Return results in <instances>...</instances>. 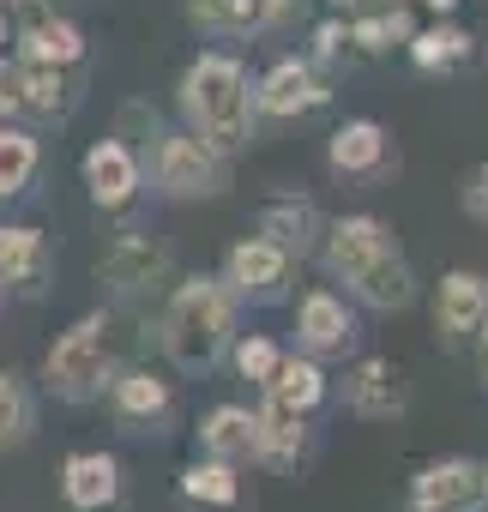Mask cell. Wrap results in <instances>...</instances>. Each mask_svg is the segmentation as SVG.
<instances>
[{"label":"cell","mask_w":488,"mask_h":512,"mask_svg":"<svg viewBox=\"0 0 488 512\" xmlns=\"http://www.w3.org/2000/svg\"><path fill=\"white\" fill-rule=\"evenodd\" d=\"M241 332V296L217 272L175 278L157 314V350L175 374H211L229 362V344Z\"/></svg>","instance_id":"1"},{"label":"cell","mask_w":488,"mask_h":512,"mask_svg":"<svg viewBox=\"0 0 488 512\" xmlns=\"http://www.w3.org/2000/svg\"><path fill=\"white\" fill-rule=\"evenodd\" d=\"M175 109H181V127L199 133L211 151L223 157H241L260 133V109H254V73L241 67L229 49H205L181 67L175 79Z\"/></svg>","instance_id":"2"},{"label":"cell","mask_w":488,"mask_h":512,"mask_svg":"<svg viewBox=\"0 0 488 512\" xmlns=\"http://www.w3.org/2000/svg\"><path fill=\"white\" fill-rule=\"evenodd\" d=\"M115 374H121V344H115V314H103V308H91L67 332H55V344L43 356V386L61 404L103 398Z\"/></svg>","instance_id":"3"},{"label":"cell","mask_w":488,"mask_h":512,"mask_svg":"<svg viewBox=\"0 0 488 512\" xmlns=\"http://www.w3.org/2000/svg\"><path fill=\"white\" fill-rule=\"evenodd\" d=\"M145 181L157 199L169 205H193V199H217L229 187V157L211 151L199 133L187 127H157V139L145 145Z\"/></svg>","instance_id":"4"},{"label":"cell","mask_w":488,"mask_h":512,"mask_svg":"<svg viewBox=\"0 0 488 512\" xmlns=\"http://www.w3.org/2000/svg\"><path fill=\"white\" fill-rule=\"evenodd\" d=\"M97 284L115 302H145V296H169L175 284V253L163 235L151 229H121L103 253H97Z\"/></svg>","instance_id":"5"},{"label":"cell","mask_w":488,"mask_h":512,"mask_svg":"<svg viewBox=\"0 0 488 512\" xmlns=\"http://www.w3.org/2000/svg\"><path fill=\"white\" fill-rule=\"evenodd\" d=\"M296 350L320 356V362H350L362 350V314L356 296H338L332 284L302 290L296 302Z\"/></svg>","instance_id":"6"},{"label":"cell","mask_w":488,"mask_h":512,"mask_svg":"<svg viewBox=\"0 0 488 512\" xmlns=\"http://www.w3.org/2000/svg\"><path fill=\"white\" fill-rule=\"evenodd\" d=\"M290 272H296V253L290 247H278L272 235H235L229 247H223V266H217V278L241 296V302H278L284 290H290Z\"/></svg>","instance_id":"7"},{"label":"cell","mask_w":488,"mask_h":512,"mask_svg":"<svg viewBox=\"0 0 488 512\" xmlns=\"http://www.w3.org/2000/svg\"><path fill=\"white\" fill-rule=\"evenodd\" d=\"M326 103H332L326 67H314L308 55H278V61L254 79V109H260V121H302V115H320Z\"/></svg>","instance_id":"8"},{"label":"cell","mask_w":488,"mask_h":512,"mask_svg":"<svg viewBox=\"0 0 488 512\" xmlns=\"http://www.w3.org/2000/svg\"><path fill=\"white\" fill-rule=\"evenodd\" d=\"M326 169L338 181H362L368 187V181H386L398 169V145H392V133L374 115H350L344 127L326 133Z\"/></svg>","instance_id":"9"},{"label":"cell","mask_w":488,"mask_h":512,"mask_svg":"<svg viewBox=\"0 0 488 512\" xmlns=\"http://www.w3.org/2000/svg\"><path fill=\"white\" fill-rule=\"evenodd\" d=\"M79 181L97 211H127L145 193V151H133L121 133H109L79 157Z\"/></svg>","instance_id":"10"},{"label":"cell","mask_w":488,"mask_h":512,"mask_svg":"<svg viewBox=\"0 0 488 512\" xmlns=\"http://www.w3.org/2000/svg\"><path fill=\"white\" fill-rule=\"evenodd\" d=\"M410 512H482V458H428L416 476H410V494H404Z\"/></svg>","instance_id":"11"},{"label":"cell","mask_w":488,"mask_h":512,"mask_svg":"<svg viewBox=\"0 0 488 512\" xmlns=\"http://www.w3.org/2000/svg\"><path fill=\"white\" fill-rule=\"evenodd\" d=\"M392 247H398V229H392L386 217H374V211H350V217H332V223H326L320 266H326L338 284H350L362 266H374L380 253H392Z\"/></svg>","instance_id":"12"},{"label":"cell","mask_w":488,"mask_h":512,"mask_svg":"<svg viewBox=\"0 0 488 512\" xmlns=\"http://www.w3.org/2000/svg\"><path fill=\"white\" fill-rule=\"evenodd\" d=\"M344 410L362 422H398L410 410V380L386 356H356L344 368Z\"/></svg>","instance_id":"13"},{"label":"cell","mask_w":488,"mask_h":512,"mask_svg":"<svg viewBox=\"0 0 488 512\" xmlns=\"http://www.w3.org/2000/svg\"><path fill=\"white\" fill-rule=\"evenodd\" d=\"M55 488H61V506L67 512H115L121 506V488H127L121 482V458L103 452V446H79V452L61 458Z\"/></svg>","instance_id":"14"},{"label":"cell","mask_w":488,"mask_h":512,"mask_svg":"<svg viewBox=\"0 0 488 512\" xmlns=\"http://www.w3.org/2000/svg\"><path fill=\"white\" fill-rule=\"evenodd\" d=\"M109 416L127 428V434H157L169 416H175V386L157 374V368H127L121 362V374L109 380Z\"/></svg>","instance_id":"15"},{"label":"cell","mask_w":488,"mask_h":512,"mask_svg":"<svg viewBox=\"0 0 488 512\" xmlns=\"http://www.w3.org/2000/svg\"><path fill=\"white\" fill-rule=\"evenodd\" d=\"M434 332L446 344H470L488 332V272H470V266H452L440 284H434Z\"/></svg>","instance_id":"16"},{"label":"cell","mask_w":488,"mask_h":512,"mask_svg":"<svg viewBox=\"0 0 488 512\" xmlns=\"http://www.w3.org/2000/svg\"><path fill=\"white\" fill-rule=\"evenodd\" d=\"M326 223H332V217H326L308 193H278V199H266V205H260V217H254V229H260V235H272L278 247H290L296 260H314V253H320Z\"/></svg>","instance_id":"17"},{"label":"cell","mask_w":488,"mask_h":512,"mask_svg":"<svg viewBox=\"0 0 488 512\" xmlns=\"http://www.w3.org/2000/svg\"><path fill=\"white\" fill-rule=\"evenodd\" d=\"M193 446L229 464H260V410L248 404H211L193 422Z\"/></svg>","instance_id":"18"},{"label":"cell","mask_w":488,"mask_h":512,"mask_svg":"<svg viewBox=\"0 0 488 512\" xmlns=\"http://www.w3.org/2000/svg\"><path fill=\"white\" fill-rule=\"evenodd\" d=\"M344 290L356 296V308H374V314H404V308L416 302V272H410V260H404V247H392V253H380L374 266H362Z\"/></svg>","instance_id":"19"},{"label":"cell","mask_w":488,"mask_h":512,"mask_svg":"<svg viewBox=\"0 0 488 512\" xmlns=\"http://www.w3.org/2000/svg\"><path fill=\"white\" fill-rule=\"evenodd\" d=\"M260 392H266V404H278V410L314 416V410L332 398V380H326V362H320V356H308V350H290V356L278 362V374H272Z\"/></svg>","instance_id":"20"},{"label":"cell","mask_w":488,"mask_h":512,"mask_svg":"<svg viewBox=\"0 0 488 512\" xmlns=\"http://www.w3.org/2000/svg\"><path fill=\"white\" fill-rule=\"evenodd\" d=\"M175 494L199 512H235L241 506V464L229 458H211V452H193L175 476Z\"/></svg>","instance_id":"21"},{"label":"cell","mask_w":488,"mask_h":512,"mask_svg":"<svg viewBox=\"0 0 488 512\" xmlns=\"http://www.w3.org/2000/svg\"><path fill=\"white\" fill-rule=\"evenodd\" d=\"M404 55H410L416 73L446 79V73H458V67L476 61V37L464 25H452V19H434V25H416V37L404 43Z\"/></svg>","instance_id":"22"},{"label":"cell","mask_w":488,"mask_h":512,"mask_svg":"<svg viewBox=\"0 0 488 512\" xmlns=\"http://www.w3.org/2000/svg\"><path fill=\"white\" fill-rule=\"evenodd\" d=\"M49 272V241L31 223H0V290H37Z\"/></svg>","instance_id":"23"},{"label":"cell","mask_w":488,"mask_h":512,"mask_svg":"<svg viewBox=\"0 0 488 512\" xmlns=\"http://www.w3.org/2000/svg\"><path fill=\"white\" fill-rule=\"evenodd\" d=\"M308 452H314L308 416L278 410V404H260V464L266 470H296V464H308Z\"/></svg>","instance_id":"24"},{"label":"cell","mask_w":488,"mask_h":512,"mask_svg":"<svg viewBox=\"0 0 488 512\" xmlns=\"http://www.w3.org/2000/svg\"><path fill=\"white\" fill-rule=\"evenodd\" d=\"M416 37V19H410V0H392V7H368V13H350V55H392Z\"/></svg>","instance_id":"25"},{"label":"cell","mask_w":488,"mask_h":512,"mask_svg":"<svg viewBox=\"0 0 488 512\" xmlns=\"http://www.w3.org/2000/svg\"><path fill=\"white\" fill-rule=\"evenodd\" d=\"M85 31L73 25V19H43V25H31V31H19V61H37V67H79L85 61Z\"/></svg>","instance_id":"26"},{"label":"cell","mask_w":488,"mask_h":512,"mask_svg":"<svg viewBox=\"0 0 488 512\" xmlns=\"http://www.w3.org/2000/svg\"><path fill=\"white\" fill-rule=\"evenodd\" d=\"M37 169H43V139L25 121H0V199L31 193Z\"/></svg>","instance_id":"27"},{"label":"cell","mask_w":488,"mask_h":512,"mask_svg":"<svg viewBox=\"0 0 488 512\" xmlns=\"http://www.w3.org/2000/svg\"><path fill=\"white\" fill-rule=\"evenodd\" d=\"M187 19L205 37H217V43L260 37L266 31V7H260V0H187Z\"/></svg>","instance_id":"28"},{"label":"cell","mask_w":488,"mask_h":512,"mask_svg":"<svg viewBox=\"0 0 488 512\" xmlns=\"http://www.w3.org/2000/svg\"><path fill=\"white\" fill-rule=\"evenodd\" d=\"M25 103H31L37 121H67L73 103H79L73 73H67V67H37V61H25Z\"/></svg>","instance_id":"29"},{"label":"cell","mask_w":488,"mask_h":512,"mask_svg":"<svg viewBox=\"0 0 488 512\" xmlns=\"http://www.w3.org/2000/svg\"><path fill=\"white\" fill-rule=\"evenodd\" d=\"M31 428H37L31 386H25L19 374H7V368H0V452H7V446H19V440H31Z\"/></svg>","instance_id":"30"},{"label":"cell","mask_w":488,"mask_h":512,"mask_svg":"<svg viewBox=\"0 0 488 512\" xmlns=\"http://www.w3.org/2000/svg\"><path fill=\"white\" fill-rule=\"evenodd\" d=\"M278 362H284V350H278L266 332H235V344H229V368H235V380L266 386V380L278 374Z\"/></svg>","instance_id":"31"},{"label":"cell","mask_w":488,"mask_h":512,"mask_svg":"<svg viewBox=\"0 0 488 512\" xmlns=\"http://www.w3.org/2000/svg\"><path fill=\"white\" fill-rule=\"evenodd\" d=\"M344 55H350V19L332 13V19L314 25V37H308V61H314V67H338Z\"/></svg>","instance_id":"32"},{"label":"cell","mask_w":488,"mask_h":512,"mask_svg":"<svg viewBox=\"0 0 488 512\" xmlns=\"http://www.w3.org/2000/svg\"><path fill=\"white\" fill-rule=\"evenodd\" d=\"M19 115H31V103H25V61L0 55V121H19Z\"/></svg>","instance_id":"33"},{"label":"cell","mask_w":488,"mask_h":512,"mask_svg":"<svg viewBox=\"0 0 488 512\" xmlns=\"http://www.w3.org/2000/svg\"><path fill=\"white\" fill-rule=\"evenodd\" d=\"M458 205H464V217H470V223H482V229H488V163H476V169L464 175Z\"/></svg>","instance_id":"34"},{"label":"cell","mask_w":488,"mask_h":512,"mask_svg":"<svg viewBox=\"0 0 488 512\" xmlns=\"http://www.w3.org/2000/svg\"><path fill=\"white\" fill-rule=\"evenodd\" d=\"M7 19H13V31H31V25L55 19V0H7Z\"/></svg>","instance_id":"35"},{"label":"cell","mask_w":488,"mask_h":512,"mask_svg":"<svg viewBox=\"0 0 488 512\" xmlns=\"http://www.w3.org/2000/svg\"><path fill=\"white\" fill-rule=\"evenodd\" d=\"M260 7H266V31H278V25L296 13V0H260Z\"/></svg>","instance_id":"36"},{"label":"cell","mask_w":488,"mask_h":512,"mask_svg":"<svg viewBox=\"0 0 488 512\" xmlns=\"http://www.w3.org/2000/svg\"><path fill=\"white\" fill-rule=\"evenodd\" d=\"M7 43H19V31H13V19H7V7H0V55H7Z\"/></svg>","instance_id":"37"},{"label":"cell","mask_w":488,"mask_h":512,"mask_svg":"<svg viewBox=\"0 0 488 512\" xmlns=\"http://www.w3.org/2000/svg\"><path fill=\"white\" fill-rule=\"evenodd\" d=\"M374 0H332V13H368Z\"/></svg>","instance_id":"38"},{"label":"cell","mask_w":488,"mask_h":512,"mask_svg":"<svg viewBox=\"0 0 488 512\" xmlns=\"http://www.w3.org/2000/svg\"><path fill=\"white\" fill-rule=\"evenodd\" d=\"M476 344H482V350H476V368H482V392H488V332H482Z\"/></svg>","instance_id":"39"},{"label":"cell","mask_w":488,"mask_h":512,"mask_svg":"<svg viewBox=\"0 0 488 512\" xmlns=\"http://www.w3.org/2000/svg\"><path fill=\"white\" fill-rule=\"evenodd\" d=\"M482 500H488V464H482Z\"/></svg>","instance_id":"40"},{"label":"cell","mask_w":488,"mask_h":512,"mask_svg":"<svg viewBox=\"0 0 488 512\" xmlns=\"http://www.w3.org/2000/svg\"><path fill=\"white\" fill-rule=\"evenodd\" d=\"M0 7H7V0H0Z\"/></svg>","instance_id":"41"}]
</instances>
